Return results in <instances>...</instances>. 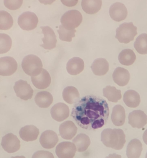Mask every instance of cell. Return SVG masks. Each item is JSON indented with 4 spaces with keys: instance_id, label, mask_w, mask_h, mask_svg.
<instances>
[{
    "instance_id": "obj_1",
    "label": "cell",
    "mask_w": 147,
    "mask_h": 158,
    "mask_svg": "<svg viewBox=\"0 0 147 158\" xmlns=\"http://www.w3.org/2000/svg\"><path fill=\"white\" fill-rule=\"evenodd\" d=\"M110 110L105 99L97 96L87 95L74 103L71 116L77 124L85 130H96L106 124Z\"/></svg>"
},
{
    "instance_id": "obj_2",
    "label": "cell",
    "mask_w": 147,
    "mask_h": 158,
    "mask_svg": "<svg viewBox=\"0 0 147 158\" xmlns=\"http://www.w3.org/2000/svg\"><path fill=\"white\" fill-rule=\"evenodd\" d=\"M101 136V141L106 147L115 150L122 149L126 143L125 134L121 129H105Z\"/></svg>"
},
{
    "instance_id": "obj_3",
    "label": "cell",
    "mask_w": 147,
    "mask_h": 158,
    "mask_svg": "<svg viewBox=\"0 0 147 158\" xmlns=\"http://www.w3.org/2000/svg\"><path fill=\"white\" fill-rule=\"evenodd\" d=\"M21 66L24 72L31 77L38 76L43 69L41 60L34 55L25 56L22 60Z\"/></svg>"
},
{
    "instance_id": "obj_4",
    "label": "cell",
    "mask_w": 147,
    "mask_h": 158,
    "mask_svg": "<svg viewBox=\"0 0 147 158\" xmlns=\"http://www.w3.org/2000/svg\"><path fill=\"white\" fill-rule=\"evenodd\" d=\"M137 27L132 22L123 23L116 30V38L121 43L128 44L137 35Z\"/></svg>"
},
{
    "instance_id": "obj_5",
    "label": "cell",
    "mask_w": 147,
    "mask_h": 158,
    "mask_svg": "<svg viewBox=\"0 0 147 158\" xmlns=\"http://www.w3.org/2000/svg\"><path fill=\"white\" fill-rule=\"evenodd\" d=\"M83 17L80 12L77 10H71L66 12L61 17V25L69 30L75 29L82 21Z\"/></svg>"
},
{
    "instance_id": "obj_6",
    "label": "cell",
    "mask_w": 147,
    "mask_h": 158,
    "mask_svg": "<svg viewBox=\"0 0 147 158\" xmlns=\"http://www.w3.org/2000/svg\"><path fill=\"white\" fill-rule=\"evenodd\" d=\"M39 20L38 17L34 13L26 12L22 13L19 17L18 23L23 30L31 31L37 27Z\"/></svg>"
},
{
    "instance_id": "obj_7",
    "label": "cell",
    "mask_w": 147,
    "mask_h": 158,
    "mask_svg": "<svg viewBox=\"0 0 147 158\" xmlns=\"http://www.w3.org/2000/svg\"><path fill=\"white\" fill-rule=\"evenodd\" d=\"M14 89L17 96L22 100L31 99L33 96V89L26 81L20 80L16 82Z\"/></svg>"
},
{
    "instance_id": "obj_8",
    "label": "cell",
    "mask_w": 147,
    "mask_h": 158,
    "mask_svg": "<svg viewBox=\"0 0 147 158\" xmlns=\"http://www.w3.org/2000/svg\"><path fill=\"white\" fill-rule=\"evenodd\" d=\"M17 67V63L13 57L5 56L0 58V76H11L16 71Z\"/></svg>"
},
{
    "instance_id": "obj_9",
    "label": "cell",
    "mask_w": 147,
    "mask_h": 158,
    "mask_svg": "<svg viewBox=\"0 0 147 158\" xmlns=\"http://www.w3.org/2000/svg\"><path fill=\"white\" fill-rule=\"evenodd\" d=\"M1 145L7 153H13L19 150L20 143L15 135L12 133H8L2 138Z\"/></svg>"
},
{
    "instance_id": "obj_10",
    "label": "cell",
    "mask_w": 147,
    "mask_h": 158,
    "mask_svg": "<svg viewBox=\"0 0 147 158\" xmlns=\"http://www.w3.org/2000/svg\"><path fill=\"white\" fill-rule=\"evenodd\" d=\"M77 151L76 146L73 143L63 142L58 145L56 154L58 158H73Z\"/></svg>"
},
{
    "instance_id": "obj_11",
    "label": "cell",
    "mask_w": 147,
    "mask_h": 158,
    "mask_svg": "<svg viewBox=\"0 0 147 158\" xmlns=\"http://www.w3.org/2000/svg\"><path fill=\"white\" fill-rule=\"evenodd\" d=\"M41 28L42 30V33L44 36L42 39L43 44H41V46L45 50H52L55 48L57 40L54 30L48 26L41 27Z\"/></svg>"
},
{
    "instance_id": "obj_12",
    "label": "cell",
    "mask_w": 147,
    "mask_h": 158,
    "mask_svg": "<svg viewBox=\"0 0 147 158\" xmlns=\"http://www.w3.org/2000/svg\"><path fill=\"white\" fill-rule=\"evenodd\" d=\"M52 118L57 122H62L68 118L70 110L69 107L63 103H58L54 105L51 110Z\"/></svg>"
},
{
    "instance_id": "obj_13",
    "label": "cell",
    "mask_w": 147,
    "mask_h": 158,
    "mask_svg": "<svg viewBox=\"0 0 147 158\" xmlns=\"http://www.w3.org/2000/svg\"><path fill=\"white\" fill-rule=\"evenodd\" d=\"M129 123L133 128L141 129L147 123V116L144 111L135 110L129 114Z\"/></svg>"
},
{
    "instance_id": "obj_14",
    "label": "cell",
    "mask_w": 147,
    "mask_h": 158,
    "mask_svg": "<svg viewBox=\"0 0 147 158\" xmlns=\"http://www.w3.org/2000/svg\"><path fill=\"white\" fill-rule=\"evenodd\" d=\"M110 15L114 21L119 22L124 20L128 15L127 8L123 4L116 2L110 6Z\"/></svg>"
},
{
    "instance_id": "obj_15",
    "label": "cell",
    "mask_w": 147,
    "mask_h": 158,
    "mask_svg": "<svg viewBox=\"0 0 147 158\" xmlns=\"http://www.w3.org/2000/svg\"><path fill=\"white\" fill-rule=\"evenodd\" d=\"M58 141V136L54 131L47 130L41 135L40 143L44 148L51 149L54 148Z\"/></svg>"
},
{
    "instance_id": "obj_16",
    "label": "cell",
    "mask_w": 147,
    "mask_h": 158,
    "mask_svg": "<svg viewBox=\"0 0 147 158\" xmlns=\"http://www.w3.org/2000/svg\"><path fill=\"white\" fill-rule=\"evenodd\" d=\"M32 84L39 89H45L49 87L51 77L48 71L43 69L41 73L36 77H31Z\"/></svg>"
},
{
    "instance_id": "obj_17",
    "label": "cell",
    "mask_w": 147,
    "mask_h": 158,
    "mask_svg": "<svg viewBox=\"0 0 147 158\" xmlns=\"http://www.w3.org/2000/svg\"><path fill=\"white\" fill-rule=\"evenodd\" d=\"M77 127L73 122L67 121L59 126V134L63 139L71 140L77 134Z\"/></svg>"
},
{
    "instance_id": "obj_18",
    "label": "cell",
    "mask_w": 147,
    "mask_h": 158,
    "mask_svg": "<svg viewBox=\"0 0 147 158\" xmlns=\"http://www.w3.org/2000/svg\"><path fill=\"white\" fill-rule=\"evenodd\" d=\"M40 133L39 129L34 125H26L21 128L19 131L20 138L26 142H32L38 138Z\"/></svg>"
},
{
    "instance_id": "obj_19",
    "label": "cell",
    "mask_w": 147,
    "mask_h": 158,
    "mask_svg": "<svg viewBox=\"0 0 147 158\" xmlns=\"http://www.w3.org/2000/svg\"><path fill=\"white\" fill-rule=\"evenodd\" d=\"M83 60L80 57H74L69 60L67 65V70L70 75L76 76L81 73L84 69Z\"/></svg>"
},
{
    "instance_id": "obj_20",
    "label": "cell",
    "mask_w": 147,
    "mask_h": 158,
    "mask_svg": "<svg viewBox=\"0 0 147 158\" xmlns=\"http://www.w3.org/2000/svg\"><path fill=\"white\" fill-rule=\"evenodd\" d=\"M115 83L120 86L127 85L130 80V74L127 69L118 67L114 70L112 75Z\"/></svg>"
},
{
    "instance_id": "obj_21",
    "label": "cell",
    "mask_w": 147,
    "mask_h": 158,
    "mask_svg": "<svg viewBox=\"0 0 147 158\" xmlns=\"http://www.w3.org/2000/svg\"><path fill=\"white\" fill-rule=\"evenodd\" d=\"M91 69L93 73L96 76H104L108 72L109 64L108 61L105 58H97L93 62Z\"/></svg>"
},
{
    "instance_id": "obj_22",
    "label": "cell",
    "mask_w": 147,
    "mask_h": 158,
    "mask_svg": "<svg viewBox=\"0 0 147 158\" xmlns=\"http://www.w3.org/2000/svg\"><path fill=\"white\" fill-rule=\"evenodd\" d=\"M143 150V145L140 140L132 139L127 146L126 155L128 158H139Z\"/></svg>"
},
{
    "instance_id": "obj_23",
    "label": "cell",
    "mask_w": 147,
    "mask_h": 158,
    "mask_svg": "<svg viewBox=\"0 0 147 158\" xmlns=\"http://www.w3.org/2000/svg\"><path fill=\"white\" fill-rule=\"evenodd\" d=\"M111 120L113 124L117 126H122L125 121V110L124 108L120 105H116L113 107L111 114Z\"/></svg>"
},
{
    "instance_id": "obj_24",
    "label": "cell",
    "mask_w": 147,
    "mask_h": 158,
    "mask_svg": "<svg viewBox=\"0 0 147 158\" xmlns=\"http://www.w3.org/2000/svg\"><path fill=\"white\" fill-rule=\"evenodd\" d=\"M34 100L38 106L42 108H46L53 103V97L49 92L42 91L36 94Z\"/></svg>"
},
{
    "instance_id": "obj_25",
    "label": "cell",
    "mask_w": 147,
    "mask_h": 158,
    "mask_svg": "<svg viewBox=\"0 0 147 158\" xmlns=\"http://www.w3.org/2000/svg\"><path fill=\"white\" fill-rule=\"evenodd\" d=\"M123 99L125 105L130 108L137 107L141 102L140 95L133 90L126 91L123 95Z\"/></svg>"
},
{
    "instance_id": "obj_26",
    "label": "cell",
    "mask_w": 147,
    "mask_h": 158,
    "mask_svg": "<svg viewBox=\"0 0 147 158\" xmlns=\"http://www.w3.org/2000/svg\"><path fill=\"white\" fill-rule=\"evenodd\" d=\"M102 5V0H82V8L89 15L97 13L101 9Z\"/></svg>"
},
{
    "instance_id": "obj_27",
    "label": "cell",
    "mask_w": 147,
    "mask_h": 158,
    "mask_svg": "<svg viewBox=\"0 0 147 158\" xmlns=\"http://www.w3.org/2000/svg\"><path fill=\"white\" fill-rule=\"evenodd\" d=\"M62 96L65 102L72 105L78 101L80 98V94L76 87L69 86H67L63 90Z\"/></svg>"
},
{
    "instance_id": "obj_28",
    "label": "cell",
    "mask_w": 147,
    "mask_h": 158,
    "mask_svg": "<svg viewBox=\"0 0 147 158\" xmlns=\"http://www.w3.org/2000/svg\"><path fill=\"white\" fill-rule=\"evenodd\" d=\"M72 143L76 146L78 152H83L88 149L91 144V140L88 135L81 133L73 139Z\"/></svg>"
},
{
    "instance_id": "obj_29",
    "label": "cell",
    "mask_w": 147,
    "mask_h": 158,
    "mask_svg": "<svg viewBox=\"0 0 147 158\" xmlns=\"http://www.w3.org/2000/svg\"><path fill=\"white\" fill-rule=\"evenodd\" d=\"M103 95L110 102L117 103L121 99V90H118L115 86L107 85L103 89Z\"/></svg>"
},
{
    "instance_id": "obj_30",
    "label": "cell",
    "mask_w": 147,
    "mask_h": 158,
    "mask_svg": "<svg viewBox=\"0 0 147 158\" xmlns=\"http://www.w3.org/2000/svg\"><path fill=\"white\" fill-rule=\"evenodd\" d=\"M136 60V55L131 49L123 50L119 56V60L121 64L130 66L134 64Z\"/></svg>"
},
{
    "instance_id": "obj_31",
    "label": "cell",
    "mask_w": 147,
    "mask_h": 158,
    "mask_svg": "<svg viewBox=\"0 0 147 158\" xmlns=\"http://www.w3.org/2000/svg\"><path fill=\"white\" fill-rule=\"evenodd\" d=\"M134 47L138 53L147 54V34L143 33L139 35L134 43Z\"/></svg>"
},
{
    "instance_id": "obj_32",
    "label": "cell",
    "mask_w": 147,
    "mask_h": 158,
    "mask_svg": "<svg viewBox=\"0 0 147 158\" xmlns=\"http://www.w3.org/2000/svg\"><path fill=\"white\" fill-rule=\"evenodd\" d=\"M14 21L12 16L5 11H0V30H7L12 27Z\"/></svg>"
},
{
    "instance_id": "obj_33",
    "label": "cell",
    "mask_w": 147,
    "mask_h": 158,
    "mask_svg": "<svg viewBox=\"0 0 147 158\" xmlns=\"http://www.w3.org/2000/svg\"><path fill=\"white\" fill-rule=\"evenodd\" d=\"M12 44V40L10 36L4 33H0V54L9 52Z\"/></svg>"
},
{
    "instance_id": "obj_34",
    "label": "cell",
    "mask_w": 147,
    "mask_h": 158,
    "mask_svg": "<svg viewBox=\"0 0 147 158\" xmlns=\"http://www.w3.org/2000/svg\"><path fill=\"white\" fill-rule=\"evenodd\" d=\"M58 32L59 34V39L63 41L71 42L72 38L75 37V32L76 30L75 29L69 30L65 28L62 25L59 26V29L58 30Z\"/></svg>"
},
{
    "instance_id": "obj_35",
    "label": "cell",
    "mask_w": 147,
    "mask_h": 158,
    "mask_svg": "<svg viewBox=\"0 0 147 158\" xmlns=\"http://www.w3.org/2000/svg\"><path fill=\"white\" fill-rule=\"evenodd\" d=\"M23 0H4L5 7L11 10H15L20 8Z\"/></svg>"
},
{
    "instance_id": "obj_36",
    "label": "cell",
    "mask_w": 147,
    "mask_h": 158,
    "mask_svg": "<svg viewBox=\"0 0 147 158\" xmlns=\"http://www.w3.org/2000/svg\"><path fill=\"white\" fill-rule=\"evenodd\" d=\"M32 158H54V157L51 152L40 150L34 153Z\"/></svg>"
},
{
    "instance_id": "obj_37",
    "label": "cell",
    "mask_w": 147,
    "mask_h": 158,
    "mask_svg": "<svg viewBox=\"0 0 147 158\" xmlns=\"http://www.w3.org/2000/svg\"><path fill=\"white\" fill-rule=\"evenodd\" d=\"M63 5L68 7L75 6L78 3L79 0H60Z\"/></svg>"
},
{
    "instance_id": "obj_38",
    "label": "cell",
    "mask_w": 147,
    "mask_h": 158,
    "mask_svg": "<svg viewBox=\"0 0 147 158\" xmlns=\"http://www.w3.org/2000/svg\"><path fill=\"white\" fill-rule=\"evenodd\" d=\"M39 2L45 5L52 4L56 0H39Z\"/></svg>"
},
{
    "instance_id": "obj_39",
    "label": "cell",
    "mask_w": 147,
    "mask_h": 158,
    "mask_svg": "<svg viewBox=\"0 0 147 158\" xmlns=\"http://www.w3.org/2000/svg\"><path fill=\"white\" fill-rule=\"evenodd\" d=\"M106 158H122V157L120 155H117V154L114 153L113 154H110Z\"/></svg>"
},
{
    "instance_id": "obj_40",
    "label": "cell",
    "mask_w": 147,
    "mask_h": 158,
    "mask_svg": "<svg viewBox=\"0 0 147 158\" xmlns=\"http://www.w3.org/2000/svg\"><path fill=\"white\" fill-rule=\"evenodd\" d=\"M143 140H144L145 143L147 145V129L144 133V135H143Z\"/></svg>"
},
{
    "instance_id": "obj_41",
    "label": "cell",
    "mask_w": 147,
    "mask_h": 158,
    "mask_svg": "<svg viewBox=\"0 0 147 158\" xmlns=\"http://www.w3.org/2000/svg\"><path fill=\"white\" fill-rule=\"evenodd\" d=\"M10 158H26L25 157H24V156H16L15 157H12Z\"/></svg>"
},
{
    "instance_id": "obj_42",
    "label": "cell",
    "mask_w": 147,
    "mask_h": 158,
    "mask_svg": "<svg viewBox=\"0 0 147 158\" xmlns=\"http://www.w3.org/2000/svg\"><path fill=\"white\" fill-rule=\"evenodd\" d=\"M145 158H147V153L146 155Z\"/></svg>"
}]
</instances>
